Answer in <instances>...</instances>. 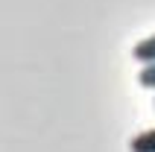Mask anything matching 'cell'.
I'll use <instances>...</instances> for the list:
<instances>
[{
    "label": "cell",
    "instance_id": "1",
    "mask_svg": "<svg viewBox=\"0 0 155 152\" xmlns=\"http://www.w3.org/2000/svg\"><path fill=\"white\" fill-rule=\"evenodd\" d=\"M132 56H135L140 64H155V35H149V38H143L140 44H135Z\"/></svg>",
    "mask_w": 155,
    "mask_h": 152
},
{
    "label": "cell",
    "instance_id": "2",
    "mask_svg": "<svg viewBox=\"0 0 155 152\" xmlns=\"http://www.w3.org/2000/svg\"><path fill=\"white\" fill-rule=\"evenodd\" d=\"M129 152H155V129L135 135L129 140Z\"/></svg>",
    "mask_w": 155,
    "mask_h": 152
},
{
    "label": "cell",
    "instance_id": "3",
    "mask_svg": "<svg viewBox=\"0 0 155 152\" xmlns=\"http://www.w3.org/2000/svg\"><path fill=\"white\" fill-rule=\"evenodd\" d=\"M138 82L143 85V88H155V64H143V70H140Z\"/></svg>",
    "mask_w": 155,
    "mask_h": 152
},
{
    "label": "cell",
    "instance_id": "4",
    "mask_svg": "<svg viewBox=\"0 0 155 152\" xmlns=\"http://www.w3.org/2000/svg\"><path fill=\"white\" fill-rule=\"evenodd\" d=\"M152 105H155V102H152Z\"/></svg>",
    "mask_w": 155,
    "mask_h": 152
}]
</instances>
